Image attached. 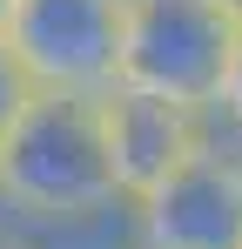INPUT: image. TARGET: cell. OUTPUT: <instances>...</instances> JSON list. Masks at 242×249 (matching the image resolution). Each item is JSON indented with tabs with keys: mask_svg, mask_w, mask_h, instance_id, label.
<instances>
[{
	"mask_svg": "<svg viewBox=\"0 0 242 249\" xmlns=\"http://www.w3.org/2000/svg\"><path fill=\"white\" fill-rule=\"evenodd\" d=\"M0 249H14V243H7V236H0Z\"/></svg>",
	"mask_w": 242,
	"mask_h": 249,
	"instance_id": "10",
	"label": "cell"
},
{
	"mask_svg": "<svg viewBox=\"0 0 242 249\" xmlns=\"http://www.w3.org/2000/svg\"><path fill=\"white\" fill-rule=\"evenodd\" d=\"M27 101H34V81H27V68H20V54L7 47V34H0V142L14 135V122L27 115Z\"/></svg>",
	"mask_w": 242,
	"mask_h": 249,
	"instance_id": "6",
	"label": "cell"
},
{
	"mask_svg": "<svg viewBox=\"0 0 242 249\" xmlns=\"http://www.w3.org/2000/svg\"><path fill=\"white\" fill-rule=\"evenodd\" d=\"M7 14H14V0H0V34H7Z\"/></svg>",
	"mask_w": 242,
	"mask_h": 249,
	"instance_id": "8",
	"label": "cell"
},
{
	"mask_svg": "<svg viewBox=\"0 0 242 249\" xmlns=\"http://www.w3.org/2000/svg\"><path fill=\"white\" fill-rule=\"evenodd\" d=\"M222 7H229V14H236V20H242V0H222Z\"/></svg>",
	"mask_w": 242,
	"mask_h": 249,
	"instance_id": "9",
	"label": "cell"
},
{
	"mask_svg": "<svg viewBox=\"0 0 242 249\" xmlns=\"http://www.w3.org/2000/svg\"><path fill=\"white\" fill-rule=\"evenodd\" d=\"M121 202L108 135H101V94L34 88L27 115L0 142V209L14 215H87Z\"/></svg>",
	"mask_w": 242,
	"mask_h": 249,
	"instance_id": "1",
	"label": "cell"
},
{
	"mask_svg": "<svg viewBox=\"0 0 242 249\" xmlns=\"http://www.w3.org/2000/svg\"><path fill=\"white\" fill-rule=\"evenodd\" d=\"M121 14L128 0H14L7 47L34 88L108 94L121 81Z\"/></svg>",
	"mask_w": 242,
	"mask_h": 249,
	"instance_id": "4",
	"label": "cell"
},
{
	"mask_svg": "<svg viewBox=\"0 0 242 249\" xmlns=\"http://www.w3.org/2000/svg\"><path fill=\"white\" fill-rule=\"evenodd\" d=\"M202 122L195 108H175L161 94H141V88H108L101 94V135H108V162H115V182L121 196H148L168 168L182 162L189 148L202 142Z\"/></svg>",
	"mask_w": 242,
	"mask_h": 249,
	"instance_id": "5",
	"label": "cell"
},
{
	"mask_svg": "<svg viewBox=\"0 0 242 249\" xmlns=\"http://www.w3.org/2000/svg\"><path fill=\"white\" fill-rule=\"evenodd\" d=\"M141 249H242V135L202 122V142L135 196Z\"/></svg>",
	"mask_w": 242,
	"mask_h": 249,
	"instance_id": "3",
	"label": "cell"
},
{
	"mask_svg": "<svg viewBox=\"0 0 242 249\" xmlns=\"http://www.w3.org/2000/svg\"><path fill=\"white\" fill-rule=\"evenodd\" d=\"M236 14L222 0H128L121 14V88L161 94L175 108L208 115L229 54H236Z\"/></svg>",
	"mask_w": 242,
	"mask_h": 249,
	"instance_id": "2",
	"label": "cell"
},
{
	"mask_svg": "<svg viewBox=\"0 0 242 249\" xmlns=\"http://www.w3.org/2000/svg\"><path fill=\"white\" fill-rule=\"evenodd\" d=\"M208 115L229 128V135H242V27H236V54H229V74H222V94H215Z\"/></svg>",
	"mask_w": 242,
	"mask_h": 249,
	"instance_id": "7",
	"label": "cell"
}]
</instances>
